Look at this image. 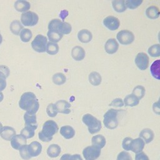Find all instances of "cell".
<instances>
[{
	"label": "cell",
	"instance_id": "obj_1",
	"mask_svg": "<svg viewBox=\"0 0 160 160\" xmlns=\"http://www.w3.org/2000/svg\"><path fill=\"white\" fill-rule=\"evenodd\" d=\"M19 106L27 112L36 114L39 108V102L33 92H26L21 95Z\"/></svg>",
	"mask_w": 160,
	"mask_h": 160
},
{
	"label": "cell",
	"instance_id": "obj_2",
	"mask_svg": "<svg viewBox=\"0 0 160 160\" xmlns=\"http://www.w3.org/2000/svg\"><path fill=\"white\" fill-rule=\"evenodd\" d=\"M59 130L57 123L52 120L46 121L42 125V130L38 133L39 139L42 142H49Z\"/></svg>",
	"mask_w": 160,
	"mask_h": 160
},
{
	"label": "cell",
	"instance_id": "obj_3",
	"mask_svg": "<svg viewBox=\"0 0 160 160\" xmlns=\"http://www.w3.org/2000/svg\"><path fill=\"white\" fill-rule=\"evenodd\" d=\"M82 122L87 126L90 134H94L98 132L101 128V122L91 114H85L82 118Z\"/></svg>",
	"mask_w": 160,
	"mask_h": 160
},
{
	"label": "cell",
	"instance_id": "obj_4",
	"mask_svg": "<svg viewBox=\"0 0 160 160\" xmlns=\"http://www.w3.org/2000/svg\"><path fill=\"white\" fill-rule=\"evenodd\" d=\"M119 109H110L104 114L103 117V123L105 127L109 129H114L118 126V116Z\"/></svg>",
	"mask_w": 160,
	"mask_h": 160
},
{
	"label": "cell",
	"instance_id": "obj_5",
	"mask_svg": "<svg viewBox=\"0 0 160 160\" xmlns=\"http://www.w3.org/2000/svg\"><path fill=\"white\" fill-rule=\"evenodd\" d=\"M47 43L48 38L46 36L42 34H38L31 42V46L38 52H44Z\"/></svg>",
	"mask_w": 160,
	"mask_h": 160
},
{
	"label": "cell",
	"instance_id": "obj_6",
	"mask_svg": "<svg viewBox=\"0 0 160 160\" xmlns=\"http://www.w3.org/2000/svg\"><path fill=\"white\" fill-rule=\"evenodd\" d=\"M38 14L32 11L23 12L21 16V21L22 25L26 26H34L38 22Z\"/></svg>",
	"mask_w": 160,
	"mask_h": 160
},
{
	"label": "cell",
	"instance_id": "obj_7",
	"mask_svg": "<svg viewBox=\"0 0 160 160\" xmlns=\"http://www.w3.org/2000/svg\"><path fill=\"white\" fill-rule=\"evenodd\" d=\"M116 38L120 44L128 45L134 41V35L131 31L127 29H123L117 33Z\"/></svg>",
	"mask_w": 160,
	"mask_h": 160
},
{
	"label": "cell",
	"instance_id": "obj_8",
	"mask_svg": "<svg viewBox=\"0 0 160 160\" xmlns=\"http://www.w3.org/2000/svg\"><path fill=\"white\" fill-rule=\"evenodd\" d=\"M101 151L94 146L86 147L82 151V155L86 160H96L101 155Z\"/></svg>",
	"mask_w": 160,
	"mask_h": 160
},
{
	"label": "cell",
	"instance_id": "obj_9",
	"mask_svg": "<svg viewBox=\"0 0 160 160\" xmlns=\"http://www.w3.org/2000/svg\"><path fill=\"white\" fill-rule=\"evenodd\" d=\"M135 64L141 71L146 70L149 66V59L148 56L144 52H139L135 58Z\"/></svg>",
	"mask_w": 160,
	"mask_h": 160
},
{
	"label": "cell",
	"instance_id": "obj_10",
	"mask_svg": "<svg viewBox=\"0 0 160 160\" xmlns=\"http://www.w3.org/2000/svg\"><path fill=\"white\" fill-rule=\"evenodd\" d=\"M103 24L108 29L111 31H115L119 28L120 22L116 17L109 16L103 19Z\"/></svg>",
	"mask_w": 160,
	"mask_h": 160
},
{
	"label": "cell",
	"instance_id": "obj_11",
	"mask_svg": "<svg viewBox=\"0 0 160 160\" xmlns=\"http://www.w3.org/2000/svg\"><path fill=\"white\" fill-rule=\"evenodd\" d=\"M26 139L21 134H16L11 139V145L12 148L16 150H19L22 146L26 145Z\"/></svg>",
	"mask_w": 160,
	"mask_h": 160
},
{
	"label": "cell",
	"instance_id": "obj_12",
	"mask_svg": "<svg viewBox=\"0 0 160 160\" xmlns=\"http://www.w3.org/2000/svg\"><path fill=\"white\" fill-rule=\"evenodd\" d=\"M54 106L58 112L66 114H69L71 112V104L66 100H59L54 104Z\"/></svg>",
	"mask_w": 160,
	"mask_h": 160
},
{
	"label": "cell",
	"instance_id": "obj_13",
	"mask_svg": "<svg viewBox=\"0 0 160 160\" xmlns=\"http://www.w3.org/2000/svg\"><path fill=\"white\" fill-rule=\"evenodd\" d=\"M119 48V44L114 38H110L107 40L104 44V49L109 54H112L117 52Z\"/></svg>",
	"mask_w": 160,
	"mask_h": 160
},
{
	"label": "cell",
	"instance_id": "obj_14",
	"mask_svg": "<svg viewBox=\"0 0 160 160\" xmlns=\"http://www.w3.org/2000/svg\"><path fill=\"white\" fill-rule=\"evenodd\" d=\"M28 149L31 157H36L39 156L42 149V145L38 141H32L28 145Z\"/></svg>",
	"mask_w": 160,
	"mask_h": 160
},
{
	"label": "cell",
	"instance_id": "obj_15",
	"mask_svg": "<svg viewBox=\"0 0 160 160\" xmlns=\"http://www.w3.org/2000/svg\"><path fill=\"white\" fill-rule=\"evenodd\" d=\"M85 51L81 46H76L71 50V56L75 61H82L85 58Z\"/></svg>",
	"mask_w": 160,
	"mask_h": 160
},
{
	"label": "cell",
	"instance_id": "obj_16",
	"mask_svg": "<svg viewBox=\"0 0 160 160\" xmlns=\"http://www.w3.org/2000/svg\"><path fill=\"white\" fill-rule=\"evenodd\" d=\"M139 136V138L143 140L145 144H148L151 142L154 138V132L152 129L149 128H145L141 130Z\"/></svg>",
	"mask_w": 160,
	"mask_h": 160
},
{
	"label": "cell",
	"instance_id": "obj_17",
	"mask_svg": "<svg viewBox=\"0 0 160 160\" xmlns=\"http://www.w3.org/2000/svg\"><path fill=\"white\" fill-rule=\"evenodd\" d=\"M144 146H145V143L141 138H136L134 139H132V141L130 151H131L132 152L136 154L142 152V151L144 148Z\"/></svg>",
	"mask_w": 160,
	"mask_h": 160
},
{
	"label": "cell",
	"instance_id": "obj_18",
	"mask_svg": "<svg viewBox=\"0 0 160 160\" xmlns=\"http://www.w3.org/2000/svg\"><path fill=\"white\" fill-rule=\"evenodd\" d=\"M78 38L80 42L82 43H88L92 40V34L89 30L83 29L78 32Z\"/></svg>",
	"mask_w": 160,
	"mask_h": 160
},
{
	"label": "cell",
	"instance_id": "obj_19",
	"mask_svg": "<svg viewBox=\"0 0 160 160\" xmlns=\"http://www.w3.org/2000/svg\"><path fill=\"white\" fill-rule=\"evenodd\" d=\"M14 135H16V131L11 126L2 127V129L0 133L1 137L6 141H11Z\"/></svg>",
	"mask_w": 160,
	"mask_h": 160
},
{
	"label": "cell",
	"instance_id": "obj_20",
	"mask_svg": "<svg viewBox=\"0 0 160 160\" xmlns=\"http://www.w3.org/2000/svg\"><path fill=\"white\" fill-rule=\"evenodd\" d=\"M106 143V138L102 134H97L92 136L91 139L92 146H94L99 149L103 148Z\"/></svg>",
	"mask_w": 160,
	"mask_h": 160
},
{
	"label": "cell",
	"instance_id": "obj_21",
	"mask_svg": "<svg viewBox=\"0 0 160 160\" xmlns=\"http://www.w3.org/2000/svg\"><path fill=\"white\" fill-rule=\"evenodd\" d=\"M60 134L66 139L72 138L75 135L74 128L70 126H63L60 128Z\"/></svg>",
	"mask_w": 160,
	"mask_h": 160
},
{
	"label": "cell",
	"instance_id": "obj_22",
	"mask_svg": "<svg viewBox=\"0 0 160 160\" xmlns=\"http://www.w3.org/2000/svg\"><path fill=\"white\" fill-rule=\"evenodd\" d=\"M61 152V147L56 144H52L47 149V154L49 157L54 158L59 156Z\"/></svg>",
	"mask_w": 160,
	"mask_h": 160
},
{
	"label": "cell",
	"instance_id": "obj_23",
	"mask_svg": "<svg viewBox=\"0 0 160 160\" xmlns=\"http://www.w3.org/2000/svg\"><path fill=\"white\" fill-rule=\"evenodd\" d=\"M14 8L16 11L19 12H25L28 10H29L31 8L30 3L24 0H18L16 1L14 3Z\"/></svg>",
	"mask_w": 160,
	"mask_h": 160
},
{
	"label": "cell",
	"instance_id": "obj_24",
	"mask_svg": "<svg viewBox=\"0 0 160 160\" xmlns=\"http://www.w3.org/2000/svg\"><path fill=\"white\" fill-rule=\"evenodd\" d=\"M160 14L159 8L156 6H150L146 10V16L151 19H155L159 18Z\"/></svg>",
	"mask_w": 160,
	"mask_h": 160
},
{
	"label": "cell",
	"instance_id": "obj_25",
	"mask_svg": "<svg viewBox=\"0 0 160 160\" xmlns=\"http://www.w3.org/2000/svg\"><path fill=\"white\" fill-rule=\"evenodd\" d=\"M24 120L26 126L38 128V122L36 114H30L26 112L24 115Z\"/></svg>",
	"mask_w": 160,
	"mask_h": 160
},
{
	"label": "cell",
	"instance_id": "obj_26",
	"mask_svg": "<svg viewBox=\"0 0 160 160\" xmlns=\"http://www.w3.org/2000/svg\"><path fill=\"white\" fill-rule=\"evenodd\" d=\"M124 105L126 106L134 107L139 104V100L132 94L126 96L124 98Z\"/></svg>",
	"mask_w": 160,
	"mask_h": 160
},
{
	"label": "cell",
	"instance_id": "obj_27",
	"mask_svg": "<svg viewBox=\"0 0 160 160\" xmlns=\"http://www.w3.org/2000/svg\"><path fill=\"white\" fill-rule=\"evenodd\" d=\"M47 36L50 42L54 43H57L60 41L63 36V35L59 31L55 30H48Z\"/></svg>",
	"mask_w": 160,
	"mask_h": 160
},
{
	"label": "cell",
	"instance_id": "obj_28",
	"mask_svg": "<svg viewBox=\"0 0 160 160\" xmlns=\"http://www.w3.org/2000/svg\"><path fill=\"white\" fill-rule=\"evenodd\" d=\"M89 82L94 86H99L102 81V78L101 74L96 72V71H93L91 72L89 74Z\"/></svg>",
	"mask_w": 160,
	"mask_h": 160
},
{
	"label": "cell",
	"instance_id": "obj_29",
	"mask_svg": "<svg viewBox=\"0 0 160 160\" xmlns=\"http://www.w3.org/2000/svg\"><path fill=\"white\" fill-rule=\"evenodd\" d=\"M37 129L36 127L26 126L21 131V135H22L24 138L27 139H30L32 138L35 134V130Z\"/></svg>",
	"mask_w": 160,
	"mask_h": 160
},
{
	"label": "cell",
	"instance_id": "obj_30",
	"mask_svg": "<svg viewBox=\"0 0 160 160\" xmlns=\"http://www.w3.org/2000/svg\"><path fill=\"white\" fill-rule=\"evenodd\" d=\"M112 6L115 11L118 12H122L126 10L124 0H114L112 1Z\"/></svg>",
	"mask_w": 160,
	"mask_h": 160
},
{
	"label": "cell",
	"instance_id": "obj_31",
	"mask_svg": "<svg viewBox=\"0 0 160 160\" xmlns=\"http://www.w3.org/2000/svg\"><path fill=\"white\" fill-rule=\"evenodd\" d=\"M159 65H160V60L157 59L152 62L150 67V71L151 75L155 79L159 80Z\"/></svg>",
	"mask_w": 160,
	"mask_h": 160
},
{
	"label": "cell",
	"instance_id": "obj_32",
	"mask_svg": "<svg viewBox=\"0 0 160 160\" xmlns=\"http://www.w3.org/2000/svg\"><path fill=\"white\" fill-rule=\"evenodd\" d=\"M22 29L23 26L18 20L13 21L10 24V30L15 35H19Z\"/></svg>",
	"mask_w": 160,
	"mask_h": 160
},
{
	"label": "cell",
	"instance_id": "obj_33",
	"mask_svg": "<svg viewBox=\"0 0 160 160\" xmlns=\"http://www.w3.org/2000/svg\"><path fill=\"white\" fill-rule=\"evenodd\" d=\"M52 82L56 85H62L66 81V76L62 72H57L52 76Z\"/></svg>",
	"mask_w": 160,
	"mask_h": 160
},
{
	"label": "cell",
	"instance_id": "obj_34",
	"mask_svg": "<svg viewBox=\"0 0 160 160\" xmlns=\"http://www.w3.org/2000/svg\"><path fill=\"white\" fill-rule=\"evenodd\" d=\"M59 46L57 43L52 42H48L46 45V52L50 55H54L57 54L59 51Z\"/></svg>",
	"mask_w": 160,
	"mask_h": 160
},
{
	"label": "cell",
	"instance_id": "obj_35",
	"mask_svg": "<svg viewBox=\"0 0 160 160\" xmlns=\"http://www.w3.org/2000/svg\"><path fill=\"white\" fill-rule=\"evenodd\" d=\"M71 30H72L71 25L67 22L62 21L58 27L59 32L62 35L69 34L71 32Z\"/></svg>",
	"mask_w": 160,
	"mask_h": 160
},
{
	"label": "cell",
	"instance_id": "obj_36",
	"mask_svg": "<svg viewBox=\"0 0 160 160\" xmlns=\"http://www.w3.org/2000/svg\"><path fill=\"white\" fill-rule=\"evenodd\" d=\"M145 92H146V89L144 87L141 85H138L134 88L132 94L134 95L139 100H140L144 96Z\"/></svg>",
	"mask_w": 160,
	"mask_h": 160
},
{
	"label": "cell",
	"instance_id": "obj_37",
	"mask_svg": "<svg viewBox=\"0 0 160 160\" xmlns=\"http://www.w3.org/2000/svg\"><path fill=\"white\" fill-rule=\"evenodd\" d=\"M19 36L22 41L24 42H28L31 39L32 36V33L30 29L28 28H23L20 32Z\"/></svg>",
	"mask_w": 160,
	"mask_h": 160
},
{
	"label": "cell",
	"instance_id": "obj_38",
	"mask_svg": "<svg viewBox=\"0 0 160 160\" xmlns=\"http://www.w3.org/2000/svg\"><path fill=\"white\" fill-rule=\"evenodd\" d=\"M148 54L153 58L159 57L160 56V45L159 44H153L148 48Z\"/></svg>",
	"mask_w": 160,
	"mask_h": 160
},
{
	"label": "cell",
	"instance_id": "obj_39",
	"mask_svg": "<svg viewBox=\"0 0 160 160\" xmlns=\"http://www.w3.org/2000/svg\"><path fill=\"white\" fill-rule=\"evenodd\" d=\"M142 2V0H127L125 1V5L126 8L134 9L139 7Z\"/></svg>",
	"mask_w": 160,
	"mask_h": 160
},
{
	"label": "cell",
	"instance_id": "obj_40",
	"mask_svg": "<svg viewBox=\"0 0 160 160\" xmlns=\"http://www.w3.org/2000/svg\"><path fill=\"white\" fill-rule=\"evenodd\" d=\"M19 154L21 158L24 160H29L31 158L28 149V145H24L19 149Z\"/></svg>",
	"mask_w": 160,
	"mask_h": 160
},
{
	"label": "cell",
	"instance_id": "obj_41",
	"mask_svg": "<svg viewBox=\"0 0 160 160\" xmlns=\"http://www.w3.org/2000/svg\"><path fill=\"white\" fill-rule=\"evenodd\" d=\"M46 112H47L48 115L51 118H54L57 115L58 111L56 109L54 104L50 103L48 105V106L46 108Z\"/></svg>",
	"mask_w": 160,
	"mask_h": 160
},
{
	"label": "cell",
	"instance_id": "obj_42",
	"mask_svg": "<svg viewBox=\"0 0 160 160\" xmlns=\"http://www.w3.org/2000/svg\"><path fill=\"white\" fill-rule=\"evenodd\" d=\"M10 73L9 69L8 66L4 65H0V78L6 79Z\"/></svg>",
	"mask_w": 160,
	"mask_h": 160
},
{
	"label": "cell",
	"instance_id": "obj_43",
	"mask_svg": "<svg viewBox=\"0 0 160 160\" xmlns=\"http://www.w3.org/2000/svg\"><path fill=\"white\" fill-rule=\"evenodd\" d=\"M133 139L129 137H126L124 138L122 142V147L125 151H130L132 141Z\"/></svg>",
	"mask_w": 160,
	"mask_h": 160
},
{
	"label": "cell",
	"instance_id": "obj_44",
	"mask_svg": "<svg viewBox=\"0 0 160 160\" xmlns=\"http://www.w3.org/2000/svg\"><path fill=\"white\" fill-rule=\"evenodd\" d=\"M116 160H132V159L130 154L124 151L120 152L118 154Z\"/></svg>",
	"mask_w": 160,
	"mask_h": 160
},
{
	"label": "cell",
	"instance_id": "obj_45",
	"mask_svg": "<svg viewBox=\"0 0 160 160\" xmlns=\"http://www.w3.org/2000/svg\"><path fill=\"white\" fill-rule=\"evenodd\" d=\"M109 106L120 108L124 106V102L121 98H116L112 101V102L109 104Z\"/></svg>",
	"mask_w": 160,
	"mask_h": 160
},
{
	"label": "cell",
	"instance_id": "obj_46",
	"mask_svg": "<svg viewBox=\"0 0 160 160\" xmlns=\"http://www.w3.org/2000/svg\"><path fill=\"white\" fill-rule=\"evenodd\" d=\"M135 160H149V159L146 154L142 151L136 154Z\"/></svg>",
	"mask_w": 160,
	"mask_h": 160
},
{
	"label": "cell",
	"instance_id": "obj_47",
	"mask_svg": "<svg viewBox=\"0 0 160 160\" xmlns=\"http://www.w3.org/2000/svg\"><path fill=\"white\" fill-rule=\"evenodd\" d=\"M60 160H74L73 156L70 154H64L61 157Z\"/></svg>",
	"mask_w": 160,
	"mask_h": 160
},
{
	"label": "cell",
	"instance_id": "obj_48",
	"mask_svg": "<svg viewBox=\"0 0 160 160\" xmlns=\"http://www.w3.org/2000/svg\"><path fill=\"white\" fill-rule=\"evenodd\" d=\"M6 87V81L5 79L0 78V92L4 90Z\"/></svg>",
	"mask_w": 160,
	"mask_h": 160
},
{
	"label": "cell",
	"instance_id": "obj_49",
	"mask_svg": "<svg viewBox=\"0 0 160 160\" xmlns=\"http://www.w3.org/2000/svg\"><path fill=\"white\" fill-rule=\"evenodd\" d=\"M152 109H153V111L157 114H159V102H154L153 104V106H152Z\"/></svg>",
	"mask_w": 160,
	"mask_h": 160
},
{
	"label": "cell",
	"instance_id": "obj_50",
	"mask_svg": "<svg viewBox=\"0 0 160 160\" xmlns=\"http://www.w3.org/2000/svg\"><path fill=\"white\" fill-rule=\"evenodd\" d=\"M73 159L74 160H82L81 156L78 154H73Z\"/></svg>",
	"mask_w": 160,
	"mask_h": 160
},
{
	"label": "cell",
	"instance_id": "obj_51",
	"mask_svg": "<svg viewBox=\"0 0 160 160\" xmlns=\"http://www.w3.org/2000/svg\"><path fill=\"white\" fill-rule=\"evenodd\" d=\"M3 98H4V95H3V94H2L1 92H0V102H1V101H2Z\"/></svg>",
	"mask_w": 160,
	"mask_h": 160
},
{
	"label": "cell",
	"instance_id": "obj_52",
	"mask_svg": "<svg viewBox=\"0 0 160 160\" xmlns=\"http://www.w3.org/2000/svg\"><path fill=\"white\" fill-rule=\"evenodd\" d=\"M2 37L0 33V44L2 43Z\"/></svg>",
	"mask_w": 160,
	"mask_h": 160
},
{
	"label": "cell",
	"instance_id": "obj_53",
	"mask_svg": "<svg viewBox=\"0 0 160 160\" xmlns=\"http://www.w3.org/2000/svg\"><path fill=\"white\" fill-rule=\"evenodd\" d=\"M2 124L0 122V133H1V131H2Z\"/></svg>",
	"mask_w": 160,
	"mask_h": 160
}]
</instances>
